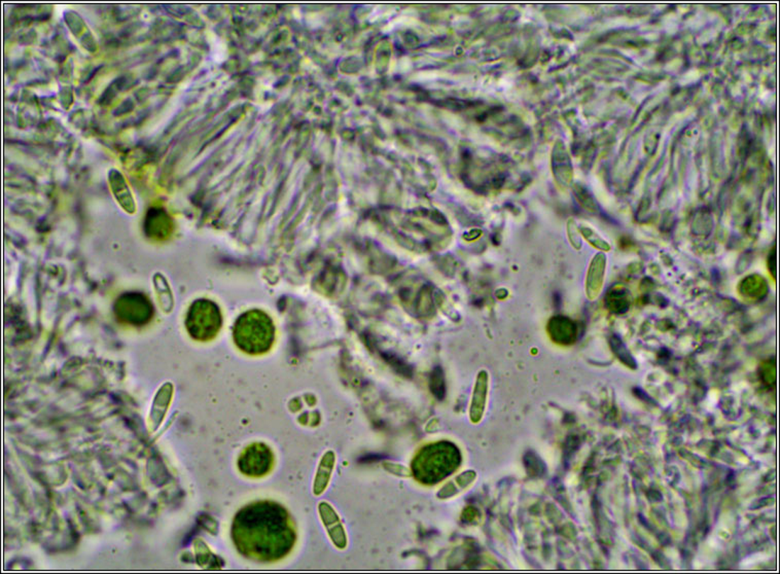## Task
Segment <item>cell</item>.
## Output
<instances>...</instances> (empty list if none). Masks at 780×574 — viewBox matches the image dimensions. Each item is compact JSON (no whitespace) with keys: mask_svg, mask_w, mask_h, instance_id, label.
<instances>
[{"mask_svg":"<svg viewBox=\"0 0 780 574\" xmlns=\"http://www.w3.org/2000/svg\"><path fill=\"white\" fill-rule=\"evenodd\" d=\"M575 223L570 220L568 223V235L570 237V243L575 248V249H580L582 247L581 238H580V234L575 235L574 233Z\"/></svg>","mask_w":780,"mask_h":574,"instance_id":"9a60e30c","label":"cell"},{"mask_svg":"<svg viewBox=\"0 0 780 574\" xmlns=\"http://www.w3.org/2000/svg\"><path fill=\"white\" fill-rule=\"evenodd\" d=\"M766 286L765 281H764L763 277L750 276L747 279L743 280L741 283L740 288L742 289V295H745V297L756 298L759 297V293L764 291L765 288H756V287Z\"/></svg>","mask_w":780,"mask_h":574,"instance_id":"8fae6325","label":"cell"},{"mask_svg":"<svg viewBox=\"0 0 780 574\" xmlns=\"http://www.w3.org/2000/svg\"><path fill=\"white\" fill-rule=\"evenodd\" d=\"M118 307H120V314H124L125 318H128V321L134 323L137 321L145 322V320H149V317L141 313L151 316V313H147L152 311L149 303H145V298L137 297L136 295L127 297V300L120 303V306L118 305Z\"/></svg>","mask_w":780,"mask_h":574,"instance_id":"ba28073f","label":"cell"},{"mask_svg":"<svg viewBox=\"0 0 780 574\" xmlns=\"http://www.w3.org/2000/svg\"><path fill=\"white\" fill-rule=\"evenodd\" d=\"M233 535L241 552L264 561L284 557L295 541L288 512L269 501L254 503L241 510L234 523Z\"/></svg>","mask_w":780,"mask_h":574,"instance_id":"6da1fadb","label":"cell"},{"mask_svg":"<svg viewBox=\"0 0 780 574\" xmlns=\"http://www.w3.org/2000/svg\"><path fill=\"white\" fill-rule=\"evenodd\" d=\"M607 257L604 254H595L587 271L585 291L590 300H597L602 291L606 277Z\"/></svg>","mask_w":780,"mask_h":574,"instance_id":"5b68a950","label":"cell"},{"mask_svg":"<svg viewBox=\"0 0 780 574\" xmlns=\"http://www.w3.org/2000/svg\"><path fill=\"white\" fill-rule=\"evenodd\" d=\"M274 457L271 450L264 444L249 446L241 455L239 468L249 477H261L271 471Z\"/></svg>","mask_w":780,"mask_h":574,"instance_id":"277c9868","label":"cell"},{"mask_svg":"<svg viewBox=\"0 0 780 574\" xmlns=\"http://www.w3.org/2000/svg\"><path fill=\"white\" fill-rule=\"evenodd\" d=\"M580 231H581L584 238H585L593 247L597 248V249L601 250V252H607L611 250V245H609L604 239H602L597 232L590 229V227H582Z\"/></svg>","mask_w":780,"mask_h":574,"instance_id":"4fadbf2b","label":"cell"},{"mask_svg":"<svg viewBox=\"0 0 780 574\" xmlns=\"http://www.w3.org/2000/svg\"><path fill=\"white\" fill-rule=\"evenodd\" d=\"M548 332L553 341L559 344H570L577 337V327L570 318L555 316L548 323Z\"/></svg>","mask_w":780,"mask_h":574,"instance_id":"8992f818","label":"cell"},{"mask_svg":"<svg viewBox=\"0 0 780 574\" xmlns=\"http://www.w3.org/2000/svg\"><path fill=\"white\" fill-rule=\"evenodd\" d=\"M606 304L613 313H626L629 309V300L623 288L611 289L607 293Z\"/></svg>","mask_w":780,"mask_h":574,"instance_id":"9c48e42d","label":"cell"},{"mask_svg":"<svg viewBox=\"0 0 780 574\" xmlns=\"http://www.w3.org/2000/svg\"><path fill=\"white\" fill-rule=\"evenodd\" d=\"M220 327V315L213 303L199 300L190 310L188 327L191 334L198 339H210Z\"/></svg>","mask_w":780,"mask_h":574,"instance_id":"3957f363","label":"cell"},{"mask_svg":"<svg viewBox=\"0 0 780 574\" xmlns=\"http://www.w3.org/2000/svg\"><path fill=\"white\" fill-rule=\"evenodd\" d=\"M611 347L613 349L615 354L617 355L618 359H620L623 364H626L628 368H631L632 370H635L638 368L635 359H633L630 351L627 349L626 345L623 343L622 339L618 336L614 334L611 339Z\"/></svg>","mask_w":780,"mask_h":574,"instance_id":"30bf717a","label":"cell"},{"mask_svg":"<svg viewBox=\"0 0 780 574\" xmlns=\"http://www.w3.org/2000/svg\"><path fill=\"white\" fill-rule=\"evenodd\" d=\"M235 338L245 352L261 354L269 350L274 339L271 320L260 312H250L238 321Z\"/></svg>","mask_w":780,"mask_h":574,"instance_id":"7a4b0ae2","label":"cell"},{"mask_svg":"<svg viewBox=\"0 0 780 574\" xmlns=\"http://www.w3.org/2000/svg\"><path fill=\"white\" fill-rule=\"evenodd\" d=\"M767 266L771 276L775 280V278H776V249H775V247L772 248L769 255H768Z\"/></svg>","mask_w":780,"mask_h":574,"instance_id":"5bb4252c","label":"cell"},{"mask_svg":"<svg viewBox=\"0 0 780 574\" xmlns=\"http://www.w3.org/2000/svg\"><path fill=\"white\" fill-rule=\"evenodd\" d=\"M487 393L488 375L485 371H482L477 375L474 393H473L472 405H470V419L474 422H477L483 416Z\"/></svg>","mask_w":780,"mask_h":574,"instance_id":"52a82bcc","label":"cell"},{"mask_svg":"<svg viewBox=\"0 0 780 574\" xmlns=\"http://www.w3.org/2000/svg\"><path fill=\"white\" fill-rule=\"evenodd\" d=\"M431 390L439 400H443L445 398L446 386L444 373H443L442 368H436L431 373Z\"/></svg>","mask_w":780,"mask_h":574,"instance_id":"7c38bea8","label":"cell"}]
</instances>
